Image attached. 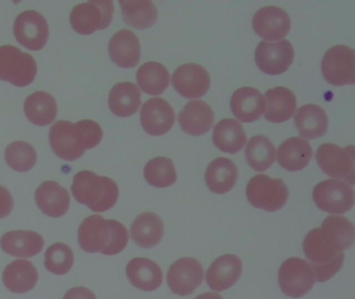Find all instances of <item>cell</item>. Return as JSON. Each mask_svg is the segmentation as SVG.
<instances>
[{"instance_id":"cell-1","label":"cell","mask_w":355,"mask_h":299,"mask_svg":"<svg viewBox=\"0 0 355 299\" xmlns=\"http://www.w3.org/2000/svg\"><path fill=\"white\" fill-rule=\"evenodd\" d=\"M103 136V129L94 120H83L76 124L59 120L51 127L49 141L58 157L66 161H76L86 150L97 147Z\"/></svg>"},{"instance_id":"cell-2","label":"cell","mask_w":355,"mask_h":299,"mask_svg":"<svg viewBox=\"0 0 355 299\" xmlns=\"http://www.w3.org/2000/svg\"><path fill=\"white\" fill-rule=\"evenodd\" d=\"M71 191L78 203L88 206L94 212L112 209L119 197L115 181L90 170H82L74 176Z\"/></svg>"},{"instance_id":"cell-3","label":"cell","mask_w":355,"mask_h":299,"mask_svg":"<svg viewBox=\"0 0 355 299\" xmlns=\"http://www.w3.org/2000/svg\"><path fill=\"white\" fill-rule=\"evenodd\" d=\"M303 251L319 282H327L342 269L345 253L336 251L325 240L320 228H313L306 235L303 240Z\"/></svg>"},{"instance_id":"cell-4","label":"cell","mask_w":355,"mask_h":299,"mask_svg":"<svg viewBox=\"0 0 355 299\" xmlns=\"http://www.w3.org/2000/svg\"><path fill=\"white\" fill-rule=\"evenodd\" d=\"M246 195L253 207L275 212L284 208L288 201V189L280 179H272L267 174H257L247 184Z\"/></svg>"},{"instance_id":"cell-5","label":"cell","mask_w":355,"mask_h":299,"mask_svg":"<svg viewBox=\"0 0 355 299\" xmlns=\"http://www.w3.org/2000/svg\"><path fill=\"white\" fill-rule=\"evenodd\" d=\"M37 62L31 54L15 46L0 47V79L16 87L30 85L36 78Z\"/></svg>"},{"instance_id":"cell-6","label":"cell","mask_w":355,"mask_h":299,"mask_svg":"<svg viewBox=\"0 0 355 299\" xmlns=\"http://www.w3.org/2000/svg\"><path fill=\"white\" fill-rule=\"evenodd\" d=\"M354 149L353 145L342 147L334 143H324L318 149L315 159L327 176L343 179L349 185H354Z\"/></svg>"},{"instance_id":"cell-7","label":"cell","mask_w":355,"mask_h":299,"mask_svg":"<svg viewBox=\"0 0 355 299\" xmlns=\"http://www.w3.org/2000/svg\"><path fill=\"white\" fill-rule=\"evenodd\" d=\"M113 16V1L92 0L76 6L70 14V22L76 33L89 35L96 30L107 28Z\"/></svg>"},{"instance_id":"cell-8","label":"cell","mask_w":355,"mask_h":299,"mask_svg":"<svg viewBox=\"0 0 355 299\" xmlns=\"http://www.w3.org/2000/svg\"><path fill=\"white\" fill-rule=\"evenodd\" d=\"M315 282V274L305 260L288 257L280 266L278 284L286 296L301 298L313 289Z\"/></svg>"},{"instance_id":"cell-9","label":"cell","mask_w":355,"mask_h":299,"mask_svg":"<svg viewBox=\"0 0 355 299\" xmlns=\"http://www.w3.org/2000/svg\"><path fill=\"white\" fill-rule=\"evenodd\" d=\"M324 78L334 87L352 85L355 82L354 51L345 45L330 48L321 64Z\"/></svg>"},{"instance_id":"cell-10","label":"cell","mask_w":355,"mask_h":299,"mask_svg":"<svg viewBox=\"0 0 355 299\" xmlns=\"http://www.w3.org/2000/svg\"><path fill=\"white\" fill-rule=\"evenodd\" d=\"M313 199L322 211L344 214L354 205V190L344 181L325 180L313 188Z\"/></svg>"},{"instance_id":"cell-11","label":"cell","mask_w":355,"mask_h":299,"mask_svg":"<svg viewBox=\"0 0 355 299\" xmlns=\"http://www.w3.org/2000/svg\"><path fill=\"white\" fill-rule=\"evenodd\" d=\"M295 51L291 42L282 39L276 43L261 42L255 50V62L267 75L286 73L294 62Z\"/></svg>"},{"instance_id":"cell-12","label":"cell","mask_w":355,"mask_h":299,"mask_svg":"<svg viewBox=\"0 0 355 299\" xmlns=\"http://www.w3.org/2000/svg\"><path fill=\"white\" fill-rule=\"evenodd\" d=\"M14 35L24 47L39 51L49 41V23L40 12L26 10L16 18Z\"/></svg>"},{"instance_id":"cell-13","label":"cell","mask_w":355,"mask_h":299,"mask_svg":"<svg viewBox=\"0 0 355 299\" xmlns=\"http://www.w3.org/2000/svg\"><path fill=\"white\" fill-rule=\"evenodd\" d=\"M205 270L194 257H182L172 264L167 273L168 286L172 293L188 296L202 284Z\"/></svg>"},{"instance_id":"cell-14","label":"cell","mask_w":355,"mask_h":299,"mask_svg":"<svg viewBox=\"0 0 355 299\" xmlns=\"http://www.w3.org/2000/svg\"><path fill=\"white\" fill-rule=\"evenodd\" d=\"M172 84L182 97L199 99L209 91L211 77L203 66L196 64H186L174 72Z\"/></svg>"},{"instance_id":"cell-15","label":"cell","mask_w":355,"mask_h":299,"mask_svg":"<svg viewBox=\"0 0 355 299\" xmlns=\"http://www.w3.org/2000/svg\"><path fill=\"white\" fill-rule=\"evenodd\" d=\"M253 30L266 41H280L288 35L291 18L278 6H265L255 12L252 19Z\"/></svg>"},{"instance_id":"cell-16","label":"cell","mask_w":355,"mask_h":299,"mask_svg":"<svg viewBox=\"0 0 355 299\" xmlns=\"http://www.w3.org/2000/svg\"><path fill=\"white\" fill-rule=\"evenodd\" d=\"M113 236L111 221L101 215L87 217L78 228V243L86 253H103Z\"/></svg>"},{"instance_id":"cell-17","label":"cell","mask_w":355,"mask_h":299,"mask_svg":"<svg viewBox=\"0 0 355 299\" xmlns=\"http://www.w3.org/2000/svg\"><path fill=\"white\" fill-rule=\"evenodd\" d=\"M174 122L175 112L173 108L162 98L148 100L141 109V125L153 136H161L169 132Z\"/></svg>"},{"instance_id":"cell-18","label":"cell","mask_w":355,"mask_h":299,"mask_svg":"<svg viewBox=\"0 0 355 299\" xmlns=\"http://www.w3.org/2000/svg\"><path fill=\"white\" fill-rule=\"evenodd\" d=\"M243 263L236 255H223L217 257L207 269V282L217 292L232 288L242 275Z\"/></svg>"},{"instance_id":"cell-19","label":"cell","mask_w":355,"mask_h":299,"mask_svg":"<svg viewBox=\"0 0 355 299\" xmlns=\"http://www.w3.org/2000/svg\"><path fill=\"white\" fill-rule=\"evenodd\" d=\"M178 123L187 134L200 136L209 132L214 126L215 114L209 104L194 100L184 105L178 116Z\"/></svg>"},{"instance_id":"cell-20","label":"cell","mask_w":355,"mask_h":299,"mask_svg":"<svg viewBox=\"0 0 355 299\" xmlns=\"http://www.w3.org/2000/svg\"><path fill=\"white\" fill-rule=\"evenodd\" d=\"M35 199L39 209L49 217H62L69 210V192L55 181L42 183L37 188Z\"/></svg>"},{"instance_id":"cell-21","label":"cell","mask_w":355,"mask_h":299,"mask_svg":"<svg viewBox=\"0 0 355 299\" xmlns=\"http://www.w3.org/2000/svg\"><path fill=\"white\" fill-rule=\"evenodd\" d=\"M109 54L120 68H135L141 60L140 42L132 31L122 29L110 41Z\"/></svg>"},{"instance_id":"cell-22","label":"cell","mask_w":355,"mask_h":299,"mask_svg":"<svg viewBox=\"0 0 355 299\" xmlns=\"http://www.w3.org/2000/svg\"><path fill=\"white\" fill-rule=\"evenodd\" d=\"M126 276L130 284L145 292L157 290L163 284V271L153 260L135 257L126 266Z\"/></svg>"},{"instance_id":"cell-23","label":"cell","mask_w":355,"mask_h":299,"mask_svg":"<svg viewBox=\"0 0 355 299\" xmlns=\"http://www.w3.org/2000/svg\"><path fill=\"white\" fill-rule=\"evenodd\" d=\"M1 249L15 257H32L42 251L44 239L33 230H11L0 240Z\"/></svg>"},{"instance_id":"cell-24","label":"cell","mask_w":355,"mask_h":299,"mask_svg":"<svg viewBox=\"0 0 355 299\" xmlns=\"http://www.w3.org/2000/svg\"><path fill=\"white\" fill-rule=\"evenodd\" d=\"M230 108L234 116L241 122L253 123L263 116L265 99L261 91L254 87H241L232 95Z\"/></svg>"},{"instance_id":"cell-25","label":"cell","mask_w":355,"mask_h":299,"mask_svg":"<svg viewBox=\"0 0 355 299\" xmlns=\"http://www.w3.org/2000/svg\"><path fill=\"white\" fill-rule=\"evenodd\" d=\"M165 226L157 214L144 212L137 216L130 228L132 241L143 248L157 246L164 237Z\"/></svg>"},{"instance_id":"cell-26","label":"cell","mask_w":355,"mask_h":299,"mask_svg":"<svg viewBox=\"0 0 355 299\" xmlns=\"http://www.w3.org/2000/svg\"><path fill=\"white\" fill-rule=\"evenodd\" d=\"M38 280V270L28 260H15L3 270V284L8 290L16 294L30 292L36 287Z\"/></svg>"},{"instance_id":"cell-27","label":"cell","mask_w":355,"mask_h":299,"mask_svg":"<svg viewBox=\"0 0 355 299\" xmlns=\"http://www.w3.org/2000/svg\"><path fill=\"white\" fill-rule=\"evenodd\" d=\"M313 155L309 141L302 137H291L278 147L277 161L288 172H299L309 165Z\"/></svg>"},{"instance_id":"cell-28","label":"cell","mask_w":355,"mask_h":299,"mask_svg":"<svg viewBox=\"0 0 355 299\" xmlns=\"http://www.w3.org/2000/svg\"><path fill=\"white\" fill-rule=\"evenodd\" d=\"M297 100L294 93L284 87L269 89L265 95V118L271 123H284L294 116Z\"/></svg>"},{"instance_id":"cell-29","label":"cell","mask_w":355,"mask_h":299,"mask_svg":"<svg viewBox=\"0 0 355 299\" xmlns=\"http://www.w3.org/2000/svg\"><path fill=\"white\" fill-rule=\"evenodd\" d=\"M238 174V168L232 160L219 157L207 166L205 183L211 192L223 194L234 188Z\"/></svg>"},{"instance_id":"cell-30","label":"cell","mask_w":355,"mask_h":299,"mask_svg":"<svg viewBox=\"0 0 355 299\" xmlns=\"http://www.w3.org/2000/svg\"><path fill=\"white\" fill-rule=\"evenodd\" d=\"M325 240L336 251L344 253L354 243V226L344 216H328L321 228Z\"/></svg>"},{"instance_id":"cell-31","label":"cell","mask_w":355,"mask_h":299,"mask_svg":"<svg viewBox=\"0 0 355 299\" xmlns=\"http://www.w3.org/2000/svg\"><path fill=\"white\" fill-rule=\"evenodd\" d=\"M246 141L244 128L234 118L220 120L214 129V145L224 153H239L244 147Z\"/></svg>"},{"instance_id":"cell-32","label":"cell","mask_w":355,"mask_h":299,"mask_svg":"<svg viewBox=\"0 0 355 299\" xmlns=\"http://www.w3.org/2000/svg\"><path fill=\"white\" fill-rule=\"evenodd\" d=\"M295 124L301 136L309 139L319 138L327 132V114L320 106L307 104L299 108L295 116Z\"/></svg>"},{"instance_id":"cell-33","label":"cell","mask_w":355,"mask_h":299,"mask_svg":"<svg viewBox=\"0 0 355 299\" xmlns=\"http://www.w3.org/2000/svg\"><path fill=\"white\" fill-rule=\"evenodd\" d=\"M109 106L111 111L120 118L134 116L141 106V91L135 83H118L110 93Z\"/></svg>"},{"instance_id":"cell-34","label":"cell","mask_w":355,"mask_h":299,"mask_svg":"<svg viewBox=\"0 0 355 299\" xmlns=\"http://www.w3.org/2000/svg\"><path fill=\"white\" fill-rule=\"evenodd\" d=\"M24 114L33 124L47 126L57 118V101L49 93L36 91L26 98L24 102Z\"/></svg>"},{"instance_id":"cell-35","label":"cell","mask_w":355,"mask_h":299,"mask_svg":"<svg viewBox=\"0 0 355 299\" xmlns=\"http://www.w3.org/2000/svg\"><path fill=\"white\" fill-rule=\"evenodd\" d=\"M137 81L144 93L151 96L162 95L170 84V74L164 64L148 62L137 72Z\"/></svg>"},{"instance_id":"cell-36","label":"cell","mask_w":355,"mask_h":299,"mask_svg":"<svg viewBox=\"0 0 355 299\" xmlns=\"http://www.w3.org/2000/svg\"><path fill=\"white\" fill-rule=\"evenodd\" d=\"M120 6L123 20L132 28H149L157 21L159 12L153 1H120Z\"/></svg>"},{"instance_id":"cell-37","label":"cell","mask_w":355,"mask_h":299,"mask_svg":"<svg viewBox=\"0 0 355 299\" xmlns=\"http://www.w3.org/2000/svg\"><path fill=\"white\" fill-rule=\"evenodd\" d=\"M275 147L265 135L253 136L247 143L246 156L249 165L257 172H265L273 165L275 161Z\"/></svg>"},{"instance_id":"cell-38","label":"cell","mask_w":355,"mask_h":299,"mask_svg":"<svg viewBox=\"0 0 355 299\" xmlns=\"http://www.w3.org/2000/svg\"><path fill=\"white\" fill-rule=\"evenodd\" d=\"M144 176L149 185L157 188L172 186L178 181L173 161L166 157L150 160L145 166Z\"/></svg>"},{"instance_id":"cell-39","label":"cell","mask_w":355,"mask_h":299,"mask_svg":"<svg viewBox=\"0 0 355 299\" xmlns=\"http://www.w3.org/2000/svg\"><path fill=\"white\" fill-rule=\"evenodd\" d=\"M6 161L12 170L26 172L34 168L37 153L34 147L26 141H14L6 149Z\"/></svg>"},{"instance_id":"cell-40","label":"cell","mask_w":355,"mask_h":299,"mask_svg":"<svg viewBox=\"0 0 355 299\" xmlns=\"http://www.w3.org/2000/svg\"><path fill=\"white\" fill-rule=\"evenodd\" d=\"M74 255L71 247L65 243L58 242L47 248L44 265L49 272L55 275H64L71 270Z\"/></svg>"},{"instance_id":"cell-41","label":"cell","mask_w":355,"mask_h":299,"mask_svg":"<svg viewBox=\"0 0 355 299\" xmlns=\"http://www.w3.org/2000/svg\"><path fill=\"white\" fill-rule=\"evenodd\" d=\"M110 221L113 228V236H112L109 246L105 249L103 255H116L123 251L128 246V232L125 226L118 220L110 219Z\"/></svg>"},{"instance_id":"cell-42","label":"cell","mask_w":355,"mask_h":299,"mask_svg":"<svg viewBox=\"0 0 355 299\" xmlns=\"http://www.w3.org/2000/svg\"><path fill=\"white\" fill-rule=\"evenodd\" d=\"M14 208V199L11 192L0 185V219L8 217Z\"/></svg>"},{"instance_id":"cell-43","label":"cell","mask_w":355,"mask_h":299,"mask_svg":"<svg viewBox=\"0 0 355 299\" xmlns=\"http://www.w3.org/2000/svg\"><path fill=\"white\" fill-rule=\"evenodd\" d=\"M63 299H96L94 293L85 287L70 289Z\"/></svg>"},{"instance_id":"cell-44","label":"cell","mask_w":355,"mask_h":299,"mask_svg":"<svg viewBox=\"0 0 355 299\" xmlns=\"http://www.w3.org/2000/svg\"><path fill=\"white\" fill-rule=\"evenodd\" d=\"M195 299H223L222 296H220L217 293L209 292L205 293V294L199 295Z\"/></svg>"}]
</instances>
